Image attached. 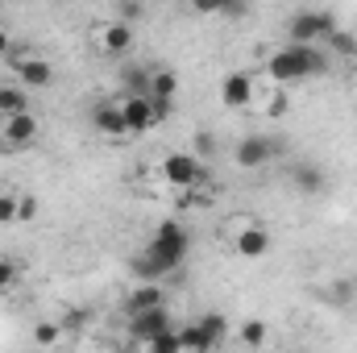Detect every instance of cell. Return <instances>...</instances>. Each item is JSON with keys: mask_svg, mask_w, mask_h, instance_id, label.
<instances>
[{"mask_svg": "<svg viewBox=\"0 0 357 353\" xmlns=\"http://www.w3.org/2000/svg\"><path fill=\"white\" fill-rule=\"evenodd\" d=\"M225 237H229L233 254L245 258V262H258V258L270 254V229L258 216H229L225 220Z\"/></svg>", "mask_w": 357, "mask_h": 353, "instance_id": "cell-3", "label": "cell"}, {"mask_svg": "<svg viewBox=\"0 0 357 353\" xmlns=\"http://www.w3.org/2000/svg\"><path fill=\"white\" fill-rule=\"evenodd\" d=\"M199 329H204V337H208L212 350H216V345L229 337V316H225V312H208V316L199 320Z\"/></svg>", "mask_w": 357, "mask_h": 353, "instance_id": "cell-22", "label": "cell"}, {"mask_svg": "<svg viewBox=\"0 0 357 353\" xmlns=\"http://www.w3.org/2000/svg\"><path fill=\"white\" fill-rule=\"evenodd\" d=\"M291 179H295V187H299L303 195H320V191L328 187L324 167H316V163H295V167H291Z\"/></svg>", "mask_w": 357, "mask_h": 353, "instance_id": "cell-16", "label": "cell"}, {"mask_svg": "<svg viewBox=\"0 0 357 353\" xmlns=\"http://www.w3.org/2000/svg\"><path fill=\"white\" fill-rule=\"evenodd\" d=\"M121 112H125L129 137H142V133H150L154 125H162V117L154 112V100H150V96H121Z\"/></svg>", "mask_w": 357, "mask_h": 353, "instance_id": "cell-11", "label": "cell"}, {"mask_svg": "<svg viewBox=\"0 0 357 353\" xmlns=\"http://www.w3.org/2000/svg\"><path fill=\"white\" fill-rule=\"evenodd\" d=\"M258 91H262V75H254V71H229L220 80V104L233 108V112L237 108H254Z\"/></svg>", "mask_w": 357, "mask_h": 353, "instance_id": "cell-7", "label": "cell"}, {"mask_svg": "<svg viewBox=\"0 0 357 353\" xmlns=\"http://www.w3.org/2000/svg\"><path fill=\"white\" fill-rule=\"evenodd\" d=\"M158 175H162V183H167L171 191H191V187L208 183V167H204L195 154H187V150H171V154L162 158Z\"/></svg>", "mask_w": 357, "mask_h": 353, "instance_id": "cell-5", "label": "cell"}, {"mask_svg": "<svg viewBox=\"0 0 357 353\" xmlns=\"http://www.w3.org/2000/svg\"><path fill=\"white\" fill-rule=\"evenodd\" d=\"M33 216H38V195L21 191V200H17V220L25 225V220H33Z\"/></svg>", "mask_w": 357, "mask_h": 353, "instance_id": "cell-28", "label": "cell"}, {"mask_svg": "<svg viewBox=\"0 0 357 353\" xmlns=\"http://www.w3.org/2000/svg\"><path fill=\"white\" fill-rule=\"evenodd\" d=\"M59 324H63V333H67V337H71V333H84V329L91 324V312H84V308H71Z\"/></svg>", "mask_w": 357, "mask_h": 353, "instance_id": "cell-27", "label": "cell"}, {"mask_svg": "<svg viewBox=\"0 0 357 353\" xmlns=\"http://www.w3.org/2000/svg\"><path fill=\"white\" fill-rule=\"evenodd\" d=\"M63 337H67V333H63L59 320H38V324H33V345H42V350H54Z\"/></svg>", "mask_w": 357, "mask_h": 353, "instance_id": "cell-23", "label": "cell"}, {"mask_svg": "<svg viewBox=\"0 0 357 353\" xmlns=\"http://www.w3.org/2000/svg\"><path fill=\"white\" fill-rule=\"evenodd\" d=\"M324 50H328V59H333V54H337V59H357V33L337 29L333 38H324Z\"/></svg>", "mask_w": 357, "mask_h": 353, "instance_id": "cell-21", "label": "cell"}, {"mask_svg": "<svg viewBox=\"0 0 357 353\" xmlns=\"http://www.w3.org/2000/svg\"><path fill=\"white\" fill-rule=\"evenodd\" d=\"M337 29H341L337 25V13H328V8H299L287 21L291 46H324V38H333Z\"/></svg>", "mask_w": 357, "mask_h": 353, "instance_id": "cell-4", "label": "cell"}, {"mask_svg": "<svg viewBox=\"0 0 357 353\" xmlns=\"http://www.w3.org/2000/svg\"><path fill=\"white\" fill-rule=\"evenodd\" d=\"M17 112H29V91L17 88V84H4L0 88V121H8Z\"/></svg>", "mask_w": 357, "mask_h": 353, "instance_id": "cell-18", "label": "cell"}, {"mask_svg": "<svg viewBox=\"0 0 357 353\" xmlns=\"http://www.w3.org/2000/svg\"><path fill=\"white\" fill-rule=\"evenodd\" d=\"M237 337H241V345H245V350H262V345H266V337H270V324H266V320H258V316H250V320H241V324H237Z\"/></svg>", "mask_w": 357, "mask_h": 353, "instance_id": "cell-19", "label": "cell"}, {"mask_svg": "<svg viewBox=\"0 0 357 353\" xmlns=\"http://www.w3.org/2000/svg\"><path fill=\"white\" fill-rule=\"evenodd\" d=\"M8 67L17 75V88L33 91V88H50L54 84V63L46 54H33V50H13L8 54Z\"/></svg>", "mask_w": 357, "mask_h": 353, "instance_id": "cell-6", "label": "cell"}, {"mask_svg": "<svg viewBox=\"0 0 357 353\" xmlns=\"http://www.w3.org/2000/svg\"><path fill=\"white\" fill-rule=\"evenodd\" d=\"M142 353H183V341H178V329L171 333H162V337H154V341H146Z\"/></svg>", "mask_w": 357, "mask_h": 353, "instance_id": "cell-25", "label": "cell"}, {"mask_svg": "<svg viewBox=\"0 0 357 353\" xmlns=\"http://www.w3.org/2000/svg\"><path fill=\"white\" fill-rule=\"evenodd\" d=\"M171 329H178L175 316H171V308H150V312H142V316H129V333H133L137 345H146V341H154V337H162V333H171Z\"/></svg>", "mask_w": 357, "mask_h": 353, "instance_id": "cell-12", "label": "cell"}, {"mask_svg": "<svg viewBox=\"0 0 357 353\" xmlns=\"http://www.w3.org/2000/svg\"><path fill=\"white\" fill-rule=\"evenodd\" d=\"M278 154H282V146H278L274 137H258V133L241 137V142H237V150H233L237 167H245V171H262V167H270Z\"/></svg>", "mask_w": 357, "mask_h": 353, "instance_id": "cell-9", "label": "cell"}, {"mask_svg": "<svg viewBox=\"0 0 357 353\" xmlns=\"http://www.w3.org/2000/svg\"><path fill=\"white\" fill-rule=\"evenodd\" d=\"M262 84H266V80H262ZM258 100H266V104H258V112H262L266 121H278V117L291 112V96H287L282 88H274V84H266V96L258 91Z\"/></svg>", "mask_w": 357, "mask_h": 353, "instance_id": "cell-17", "label": "cell"}, {"mask_svg": "<svg viewBox=\"0 0 357 353\" xmlns=\"http://www.w3.org/2000/svg\"><path fill=\"white\" fill-rule=\"evenodd\" d=\"M125 308H129V316H142V312H150V308H167V291H162L158 283H137V287L125 295Z\"/></svg>", "mask_w": 357, "mask_h": 353, "instance_id": "cell-15", "label": "cell"}, {"mask_svg": "<svg viewBox=\"0 0 357 353\" xmlns=\"http://www.w3.org/2000/svg\"><path fill=\"white\" fill-rule=\"evenodd\" d=\"M146 96L154 100V112L167 121V117H171V104H175V96H178V75L171 71V67H154V71H150V88H146Z\"/></svg>", "mask_w": 357, "mask_h": 353, "instance_id": "cell-13", "label": "cell"}, {"mask_svg": "<svg viewBox=\"0 0 357 353\" xmlns=\"http://www.w3.org/2000/svg\"><path fill=\"white\" fill-rule=\"evenodd\" d=\"M91 125H96V133H104V137H129V129H125V112H121V100H100L96 108H91Z\"/></svg>", "mask_w": 357, "mask_h": 353, "instance_id": "cell-14", "label": "cell"}, {"mask_svg": "<svg viewBox=\"0 0 357 353\" xmlns=\"http://www.w3.org/2000/svg\"><path fill=\"white\" fill-rule=\"evenodd\" d=\"M17 200H21V191H13V187H0V229H8V225H21V220H17Z\"/></svg>", "mask_w": 357, "mask_h": 353, "instance_id": "cell-24", "label": "cell"}, {"mask_svg": "<svg viewBox=\"0 0 357 353\" xmlns=\"http://www.w3.org/2000/svg\"><path fill=\"white\" fill-rule=\"evenodd\" d=\"M91 42H96L100 54L121 59V54L133 46V25H129V21H100V25L91 29Z\"/></svg>", "mask_w": 357, "mask_h": 353, "instance_id": "cell-10", "label": "cell"}, {"mask_svg": "<svg viewBox=\"0 0 357 353\" xmlns=\"http://www.w3.org/2000/svg\"><path fill=\"white\" fill-rule=\"evenodd\" d=\"M21 283V262L17 258H8V254H0V295L4 291H13Z\"/></svg>", "mask_w": 357, "mask_h": 353, "instance_id": "cell-26", "label": "cell"}, {"mask_svg": "<svg viewBox=\"0 0 357 353\" xmlns=\"http://www.w3.org/2000/svg\"><path fill=\"white\" fill-rule=\"evenodd\" d=\"M328 50L324 46H278L266 54V71L262 80L274 88H287V84H299V80H312V75H328Z\"/></svg>", "mask_w": 357, "mask_h": 353, "instance_id": "cell-2", "label": "cell"}, {"mask_svg": "<svg viewBox=\"0 0 357 353\" xmlns=\"http://www.w3.org/2000/svg\"><path fill=\"white\" fill-rule=\"evenodd\" d=\"M38 137H42V121H38L33 108L8 117V121L0 125V146H4V150H25V146H33Z\"/></svg>", "mask_w": 357, "mask_h": 353, "instance_id": "cell-8", "label": "cell"}, {"mask_svg": "<svg viewBox=\"0 0 357 353\" xmlns=\"http://www.w3.org/2000/svg\"><path fill=\"white\" fill-rule=\"evenodd\" d=\"M187 250H191V233H187L178 220H162V225L154 229L150 246L133 258V274H137V283H158L162 274H171L175 266H183Z\"/></svg>", "mask_w": 357, "mask_h": 353, "instance_id": "cell-1", "label": "cell"}, {"mask_svg": "<svg viewBox=\"0 0 357 353\" xmlns=\"http://www.w3.org/2000/svg\"><path fill=\"white\" fill-rule=\"evenodd\" d=\"M178 341H183V353H212V341L204 337L199 320H191V324H178Z\"/></svg>", "mask_w": 357, "mask_h": 353, "instance_id": "cell-20", "label": "cell"}, {"mask_svg": "<svg viewBox=\"0 0 357 353\" xmlns=\"http://www.w3.org/2000/svg\"><path fill=\"white\" fill-rule=\"evenodd\" d=\"M8 54H13V33L0 29V59H8Z\"/></svg>", "mask_w": 357, "mask_h": 353, "instance_id": "cell-29", "label": "cell"}]
</instances>
